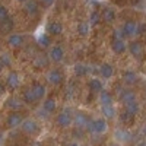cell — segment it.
Wrapping results in <instances>:
<instances>
[{
    "mask_svg": "<svg viewBox=\"0 0 146 146\" xmlns=\"http://www.w3.org/2000/svg\"><path fill=\"white\" fill-rule=\"evenodd\" d=\"M142 133H143V135H145V136H146V124H145V126H143V130H142Z\"/></svg>",
    "mask_w": 146,
    "mask_h": 146,
    "instance_id": "obj_43",
    "label": "cell"
},
{
    "mask_svg": "<svg viewBox=\"0 0 146 146\" xmlns=\"http://www.w3.org/2000/svg\"><path fill=\"white\" fill-rule=\"evenodd\" d=\"M23 105V101H21L19 98H16V96H9V98L6 100V107L9 110H13V111H19V110L22 108Z\"/></svg>",
    "mask_w": 146,
    "mask_h": 146,
    "instance_id": "obj_20",
    "label": "cell"
},
{
    "mask_svg": "<svg viewBox=\"0 0 146 146\" xmlns=\"http://www.w3.org/2000/svg\"><path fill=\"white\" fill-rule=\"evenodd\" d=\"M100 21H101V13H100V12H96V10H94L92 13H91V18H89V25L91 27L98 25Z\"/></svg>",
    "mask_w": 146,
    "mask_h": 146,
    "instance_id": "obj_34",
    "label": "cell"
},
{
    "mask_svg": "<svg viewBox=\"0 0 146 146\" xmlns=\"http://www.w3.org/2000/svg\"><path fill=\"white\" fill-rule=\"evenodd\" d=\"M76 31H78V35H79V36H88V34H89V31H91L89 22H83V21L79 22Z\"/></svg>",
    "mask_w": 146,
    "mask_h": 146,
    "instance_id": "obj_28",
    "label": "cell"
},
{
    "mask_svg": "<svg viewBox=\"0 0 146 146\" xmlns=\"http://www.w3.org/2000/svg\"><path fill=\"white\" fill-rule=\"evenodd\" d=\"M50 44H51V38L48 34H41L38 36V47L40 48H48Z\"/></svg>",
    "mask_w": 146,
    "mask_h": 146,
    "instance_id": "obj_30",
    "label": "cell"
},
{
    "mask_svg": "<svg viewBox=\"0 0 146 146\" xmlns=\"http://www.w3.org/2000/svg\"><path fill=\"white\" fill-rule=\"evenodd\" d=\"M131 120H133V115H131L129 111H126V110H124V111L120 114V121H121L123 124H129Z\"/></svg>",
    "mask_w": 146,
    "mask_h": 146,
    "instance_id": "obj_35",
    "label": "cell"
},
{
    "mask_svg": "<svg viewBox=\"0 0 146 146\" xmlns=\"http://www.w3.org/2000/svg\"><path fill=\"white\" fill-rule=\"evenodd\" d=\"M126 111H129L133 117H135L139 113V104H137V101H133V102L126 104Z\"/></svg>",
    "mask_w": 146,
    "mask_h": 146,
    "instance_id": "obj_32",
    "label": "cell"
},
{
    "mask_svg": "<svg viewBox=\"0 0 146 146\" xmlns=\"http://www.w3.org/2000/svg\"><path fill=\"white\" fill-rule=\"evenodd\" d=\"M48 58H50V62L53 63H60V62H63V58H64V50H63V47L62 45H53L50 47V51H48Z\"/></svg>",
    "mask_w": 146,
    "mask_h": 146,
    "instance_id": "obj_3",
    "label": "cell"
},
{
    "mask_svg": "<svg viewBox=\"0 0 146 146\" xmlns=\"http://www.w3.org/2000/svg\"><path fill=\"white\" fill-rule=\"evenodd\" d=\"M22 101H23V104H27V105H32V104H35L38 100H36V96L34 95L32 89L29 88V89L23 91V94H22Z\"/></svg>",
    "mask_w": 146,
    "mask_h": 146,
    "instance_id": "obj_24",
    "label": "cell"
},
{
    "mask_svg": "<svg viewBox=\"0 0 146 146\" xmlns=\"http://www.w3.org/2000/svg\"><path fill=\"white\" fill-rule=\"evenodd\" d=\"M113 101H114V98H113L111 92L104 91V89L100 92V102H101V105H113Z\"/></svg>",
    "mask_w": 146,
    "mask_h": 146,
    "instance_id": "obj_27",
    "label": "cell"
},
{
    "mask_svg": "<svg viewBox=\"0 0 146 146\" xmlns=\"http://www.w3.org/2000/svg\"><path fill=\"white\" fill-rule=\"evenodd\" d=\"M32 64H34L35 69H44V67H47L48 64H50V58H48V56H45V54H38L32 60Z\"/></svg>",
    "mask_w": 146,
    "mask_h": 146,
    "instance_id": "obj_15",
    "label": "cell"
},
{
    "mask_svg": "<svg viewBox=\"0 0 146 146\" xmlns=\"http://www.w3.org/2000/svg\"><path fill=\"white\" fill-rule=\"evenodd\" d=\"M127 48H129V53L135 57V58H137V60H140V58L143 57V54H145V48H143L142 42H139V41H131V42H129Z\"/></svg>",
    "mask_w": 146,
    "mask_h": 146,
    "instance_id": "obj_9",
    "label": "cell"
},
{
    "mask_svg": "<svg viewBox=\"0 0 146 146\" xmlns=\"http://www.w3.org/2000/svg\"><path fill=\"white\" fill-rule=\"evenodd\" d=\"M89 117L85 114V113H76L75 115H73V124H75L78 129H86L88 124H89Z\"/></svg>",
    "mask_w": 146,
    "mask_h": 146,
    "instance_id": "obj_10",
    "label": "cell"
},
{
    "mask_svg": "<svg viewBox=\"0 0 146 146\" xmlns=\"http://www.w3.org/2000/svg\"><path fill=\"white\" fill-rule=\"evenodd\" d=\"M101 19L107 23H114V21L117 19V13L113 7H105L101 13Z\"/></svg>",
    "mask_w": 146,
    "mask_h": 146,
    "instance_id": "obj_16",
    "label": "cell"
},
{
    "mask_svg": "<svg viewBox=\"0 0 146 146\" xmlns=\"http://www.w3.org/2000/svg\"><path fill=\"white\" fill-rule=\"evenodd\" d=\"M5 92H6V86H5V85H3L2 82H0V96H2Z\"/></svg>",
    "mask_w": 146,
    "mask_h": 146,
    "instance_id": "obj_40",
    "label": "cell"
},
{
    "mask_svg": "<svg viewBox=\"0 0 146 146\" xmlns=\"http://www.w3.org/2000/svg\"><path fill=\"white\" fill-rule=\"evenodd\" d=\"M7 45L12 47V48H21L23 44H25V36H23L22 34H9L7 35V40H6Z\"/></svg>",
    "mask_w": 146,
    "mask_h": 146,
    "instance_id": "obj_7",
    "label": "cell"
},
{
    "mask_svg": "<svg viewBox=\"0 0 146 146\" xmlns=\"http://www.w3.org/2000/svg\"><path fill=\"white\" fill-rule=\"evenodd\" d=\"M111 48H113V51L115 54H123L126 51V48H127V44H126L124 40H113Z\"/></svg>",
    "mask_w": 146,
    "mask_h": 146,
    "instance_id": "obj_23",
    "label": "cell"
},
{
    "mask_svg": "<svg viewBox=\"0 0 146 146\" xmlns=\"http://www.w3.org/2000/svg\"><path fill=\"white\" fill-rule=\"evenodd\" d=\"M21 127H22V130L25 131L27 135H31V136L36 135V133L40 131V126H38V123H36L35 120H32V118L23 120V121H22V124H21Z\"/></svg>",
    "mask_w": 146,
    "mask_h": 146,
    "instance_id": "obj_5",
    "label": "cell"
},
{
    "mask_svg": "<svg viewBox=\"0 0 146 146\" xmlns=\"http://www.w3.org/2000/svg\"><path fill=\"white\" fill-rule=\"evenodd\" d=\"M3 69H5V67H3V64L0 63V75H2V72H3Z\"/></svg>",
    "mask_w": 146,
    "mask_h": 146,
    "instance_id": "obj_44",
    "label": "cell"
},
{
    "mask_svg": "<svg viewBox=\"0 0 146 146\" xmlns=\"http://www.w3.org/2000/svg\"><path fill=\"white\" fill-rule=\"evenodd\" d=\"M22 121H23V117L19 111H13V113H10L6 118V126L9 129H16V127H21L22 124Z\"/></svg>",
    "mask_w": 146,
    "mask_h": 146,
    "instance_id": "obj_8",
    "label": "cell"
},
{
    "mask_svg": "<svg viewBox=\"0 0 146 146\" xmlns=\"http://www.w3.org/2000/svg\"><path fill=\"white\" fill-rule=\"evenodd\" d=\"M137 146H146V142H140V143H139Z\"/></svg>",
    "mask_w": 146,
    "mask_h": 146,
    "instance_id": "obj_46",
    "label": "cell"
},
{
    "mask_svg": "<svg viewBox=\"0 0 146 146\" xmlns=\"http://www.w3.org/2000/svg\"><path fill=\"white\" fill-rule=\"evenodd\" d=\"M56 108H57V101H56V98L50 96V98L44 100V102H42V111H44V113L51 114V113L56 111Z\"/></svg>",
    "mask_w": 146,
    "mask_h": 146,
    "instance_id": "obj_18",
    "label": "cell"
},
{
    "mask_svg": "<svg viewBox=\"0 0 146 146\" xmlns=\"http://www.w3.org/2000/svg\"><path fill=\"white\" fill-rule=\"evenodd\" d=\"M19 85H21V76H19V73L15 72V70L9 72V75L6 76V88L9 91H15V89L19 88Z\"/></svg>",
    "mask_w": 146,
    "mask_h": 146,
    "instance_id": "obj_4",
    "label": "cell"
},
{
    "mask_svg": "<svg viewBox=\"0 0 146 146\" xmlns=\"http://www.w3.org/2000/svg\"><path fill=\"white\" fill-rule=\"evenodd\" d=\"M136 25H137V22H135V21H126L123 25H121V31L124 34V38L136 35Z\"/></svg>",
    "mask_w": 146,
    "mask_h": 146,
    "instance_id": "obj_14",
    "label": "cell"
},
{
    "mask_svg": "<svg viewBox=\"0 0 146 146\" xmlns=\"http://www.w3.org/2000/svg\"><path fill=\"white\" fill-rule=\"evenodd\" d=\"M13 28H15V21H13V18L7 16L6 19L0 21V34H2V35H6V34L9 35V32L13 31Z\"/></svg>",
    "mask_w": 146,
    "mask_h": 146,
    "instance_id": "obj_13",
    "label": "cell"
},
{
    "mask_svg": "<svg viewBox=\"0 0 146 146\" xmlns=\"http://www.w3.org/2000/svg\"><path fill=\"white\" fill-rule=\"evenodd\" d=\"M108 129V124H107V120L105 118H95V120H91L89 124H88V130L91 133H95V135H102L105 133Z\"/></svg>",
    "mask_w": 146,
    "mask_h": 146,
    "instance_id": "obj_2",
    "label": "cell"
},
{
    "mask_svg": "<svg viewBox=\"0 0 146 146\" xmlns=\"http://www.w3.org/2000/svg\"><path fill=\"white\" fill-rule=\"evenodd\" d=\"M69 146H79V143H78V142H73V143H70Z\"/></svg>",
    "mask_w": 146,
    "mask_h": 146,
    "instance_id": "obj_42",
    "label": "cell"
},
{
    "mask_svg": "<svg viewBox=\"0 0 146 146\" xmlns=\"http://www.w3.org/2000/svg\"><path fill=\"white\" fill-rule=\"evenodd\" d=\"M118 96H120L121 102H123L124 105L129 104V102H133V101H137L136 100V94L133 91H130V89H123V92H121Z\"/></svg>",
    "mask_w": 146,
    "mask_h": 146,
    "instance_id": "obj_22",
    "label": "cell"
},
{
    "mask_svg": "<svg viewBox=\"0 0 146 146\" xmlns=\"http://www.w3.org/2000/svg\"><path fill=\"white\" fill-rule=\"evenodd\" d=\"M115 137H117L120 142H129L130 137H131V135H130L129 131H126V130H123V129H120V130L115 131Z\"/></svg>",
    "mask_w": 146,
    "mask_h": 146,
    "instance_id": "obj_31",
    "label": "cell"
},
{
    "mask_svg": "<svg viewBox=\"0 0 146 146\" xmlns=\"http://www.w3.org/2000/svg\"><path fill=\"white\" fill-rule=\"evenodd\" d=\"M7 16H9V10H7V7L3 6V5H0V21L6 19Z\"/></svg>",
    "mask_w": 146,
    "mask_h": 146,
    "instance_id": "obj_38",
    "label": "cell"
},
{
    "mask_svg": "<svg viewBox=\"0 0 146 146\" xmlns=\"http://www.w3.org/2000/svg\"><path fill=\"white\" fill-rule=\"evenodd\" d=\"M101 113L105 118H114L115 115V108L113 105H101Z\"/></svg>",
    "mask_w": 146,
    "mask_h": 146,
    "instance_id": "obj_29",
    "label": "cell"
},
{
    "mask_svg": "<svg viewBox=\"0 0 146 146\" xmlns=\"http://www.w3.org/2000/svg\"><path fill=\"white\" fill-rule=\"evenodd\" d=\"M23 10H25L29 16H36L40 12L38 0H27V2L23 3Z\"/></svg>",
    "mask_w": 146,
    "mask_h": 146,
    "instance_id": "obj_11",
    "label": "cell"
},
{
    "mask_svg": "<svg viewBox=\"0 0 146 146\" xmlns=\"http://www.w3.org/2000/svg\"><path fill=\"white\" fill-rule=\"evenodd\" d=\"M115 92L120 95L121 92H123V86H121V85H115Z\"/></svg>",
    "mask_w": 146,
    "mask_h": 146,
    "instance_id": "obj_41",
    "label": "cell"
},
{
    "mask_svg": "<svg viewBox=\"0 0 146 146\" xmlns=\"http://www.w3.org/2000/svg\"><path fill=\"white\" fill-rule=\"evenodd\" d=\"M123 82L126 83V85H129V86H131V85H135V83H137V80H139V78H137V75L133 70H126L124 73H123Z\"/></svg>",
    "mask_w": 146,
    "mask_h": 146,
    "instance_id": "obj_21",
    "label": "cell"
},
{
    "mask_svg": "<svg viewBox=\"0 0 146 146\" xmlns=\"http://www.w3.org/2000/svg\"><path fill=\"white\" fill-rule=\"evenodd\" d=\"M145 34H146V22H137L136 35H145Z\"/></svg>",
    "mask_w": 146,
    "mask_h": 146,
    "instance_id": "obj_36",
    "label": "cell"
},
{
    "mask_svg": "<svg viewBox=\"0 0 146 146\" xmlns=\"http://www.w3.org/2000/svg\"><path fill=\"white\" fill-rule=\"evenodd\" d=\"M98 72H100V75H101L102 79H111L114 76V67L110 64V63L101 64L100 69H98Z\"/></svg>",
    "mask_w": 146,
    "mask_h": 146,
    "instance_id": "obj_17",
    "label": "cell"
},
{
    "mask_svg": "<svg viewBox=\"0 0 146 146\" xmlns=\"http://www.w3.org/2000/svg\"><path fill=\"white\" fill-rule=\"evenodd\" d=\"M88 88H89V91L94 92V94H100V92L104 89V88H102V82H101L100 79H96V78H92V79L89 80Z\"/></svg>",
    "mask_w": 146,
    "mask_h": 146,
    "instance_id": "obj_25",
    "label": "cell"
},
{
    "mask_svg": "<svg viewBox=\"0 0 146 146\" xmlns=\"http://www.w3.org/2000/svg\"><path fill=\"white\" fill-rule=\"evenodd\" d=\"M56 123L58 127L62 129H67L73 124V114H72V110L70 108H64L62 113H60L56 118Z\"/></svg>",
    "mask_w": 146,
    "mask_h": 146,
    "instance_id": "obj_1",
    "label": "cell"
},
{
    "mask_svg": "<svg viewBox=\"0 0 146 146\" xmlns=\"http://www.w3.org/2000/svg\"><path fill=\"white\" fill-rule=\"evenodd\" d=\"M32 92H34V95L36 96V100H42L44 96H45V94H47V88L44 86L42 83H40V82H35L34 85H32Z\"/></svg>",
    "mask_w": 146,
    "mask_h": 146,
    "instance_id": "obj_19",
    "label": "cell"
},
{
    "mask_svg": "<svg viewBox=\"0 0 146 146\" xmlns=\"http://www.w3.org/2000/svg\"><path fill=\"white\" fill-rule=\"evenodd\" d=\"M38 3H40L41 7L48 9V7H51V6L54 5V0H38Z\"/></svg>",
    "mask_w": 146,
    "mask_h": 146,
    "instance_id": "obj_39",
    "label": "cell"
},
{
    "mask_svg": "<svg viewBox=\"0 0 146 146\" xmlns=\"http://www.w3.org/2000/svg\"><path fill=\"white\" fill-rule=\"evenodd\" d=\"M45 79H47V82L50 85H53V86H58V85L63 82L64 78H63V73L60 72L58 69H51L50 72L47 73Z\"/></svg>",
    "mask_w": 146,
    "mask_h": 146,
    "instance_id": "obj_6",
    "label": "cell"
},
{
    "mask_svg": "<svg viewBox=\"0 0 146 146\" xmlns=\"http://www.w3.org/2000/svg\"><path fill=\"white\" fill-rule=\"evenodd\" d=\"M0 63L3 64V67H10L12 66V58L9 53H2L0 54Z\"/></svg>",
    "mask_w": 146,
    "mask_h": 146,
    "instance_id": "obj_33",
    "label": "cell"
},
{
    "mask_svg": "<svg viewBox=\"0 0 146 146\" xmlns=\"http://www.w3.org/2000/svg\"><path fill=\"white\" fill-rule=\"evenodd\" d=\"M73 72H75V76H78V78H83V76H86V75H88L89 67H88L86 64H83V63H76L75 67H73Z\"/></svg>",
    "mask_w": 146,
    "mask_h": 146,
    "instance_id": "obj_26",
    "label": "cell"
},
{
    "mask_svg": "<svg viewBox=\"0 0 146 146\" xmlns=\"http://www.w3.org/2000/svg\"><path fill=\"white\" fill-rule=\"evenodd\" d=\"M113 40H124V34H123V31H121V28L114 29V32H113Z\"/></svg>",
    "mask_w": 146,
    "mask_h": 146,
    "instance_id": "obj_37",
    "label": "cell"
},
{
    "mask_svg": "<svg viewBox=\"0 0 146 146\" xmlns=\"http://www.w3.org/2000/svg\"><path fill=\"white\" fill-rule=\"evenodd\" d=\"M63 32V23L58 21H53L47 25V34L50 36H58Z\"/></svg>",
    "mask_w": 146,
    "mask_h": 146,
    "instance_id": "obj_12",
    "label": "cell"
},
{
    "mask_svg": "<svg viewBox=\"0 0 146 146\" xmlns=\"http://www.w3.org/2000/svg\"><path fill=\"white\" fill-rule=\"evenodd\" d=\"M15 2H18V3H25L27 0H15Z\"/></svg>",
    "mask_w": 146,
    "mask_h": 146,
    "instance_id": "obj_45",
    "label": "cell"
}]
</instances>
